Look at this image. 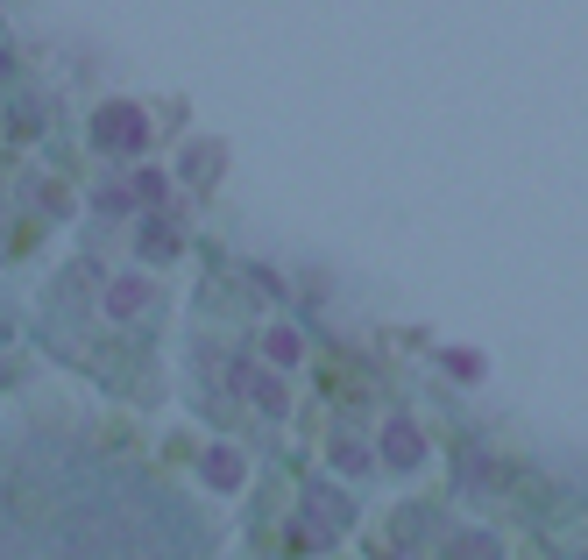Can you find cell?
<instances>
[{"label": "cell", "mask_w": 588, "mask_h": 560, "mask_svg": "<svg viewBox=\"0 0 588 560\" xmlns=\"http://www.w3.org/2000/svg\"><path fill=\"white\" fill-rule=\"evenodd\" d=\"M100 142H107V149H135V142H142V114H135V107H107V114H100Z\"/></svg>", "instance_id": "obj_1"}, {"label": "cell", "mask_w": 588, "mask_h": 560, "mask_svg": "<svg viewBox=\"0 0 588 560\" xmlns=\"http://www.w3.org/2000/svg\"><path fill=\"white\" fill-rule=\"evenodd\" d=\"M206 483H220V490L241 483V454H234V447H213V454H206Z\"/></svg>", "instance_id": "obj_2"}, {"label": "cell", "mask_w": 588, "mask_h": 560, "mask_svg": "<svg viewBox=\"0 0 588 560\" xmlns=\"http://www.w3.org/2000/svg\"><path fill=\"white\" fill-rule=\"evenodd\" d=\"M383 447H390V461H397V468H404V461H418V433H411V426H390V433H383Z\"/></svg>", "instance_id": "obj_3"}, {"label": "cell", "mask_w": 588, "mask_h": 560, "mask_svg": "<svg viewBox=\"0 0 588 560\" xmlns=\"http://www.w3.org/2000/svg\"><path fill=\"white\" fill-rule=\"evenodd\" d=\"M107 305H114V312H135V305H142V284H135V277H121V284L107 291Z\"/></svg>", "instance_id": "obj_4"}, {"label": "cell", "mask_w": 588, "mask_h": 560, "mask_svg": "<svg viewBox=\"0 0 588 560\" xmlns=\"http://www.w3.org/2000/svg\"><path fill=\"white\" fill-rule=\"evenodd\" d=\"M263 348H270V362H298V334H284V327H277Z\"/></svg>", "instance_id": "obj_5"}, {"label": "cell", "mask_w": 588, "mask_h": 560, "mask_svg": "<svg viewBox=\"0 0 588 560\" xmlns=\"http://www.w3.org/2000/svg\"><path fill=\"white\" fill-rule=\"evenodd\" d=\"M241 383H248V390H256V397H263V405H270V412H277V405H284V390H277V383H270V376H256V369H248V376H241Z\"/></svg>", "instance_id": "obj_6"}, {"label": "cell", "mask_w": 588, "mask_h": 560, "mask_svg": "<svg viewBox=\"0 0 588 560\" xmlns=\"http://www.w3.org/2000/svg\"><path fill=\"white\" fill-rule=\"evenodd\" d=\"M0 71H8V50H0Z\"/></svg>", "instance_id": "obj_7"}]
</instances>
